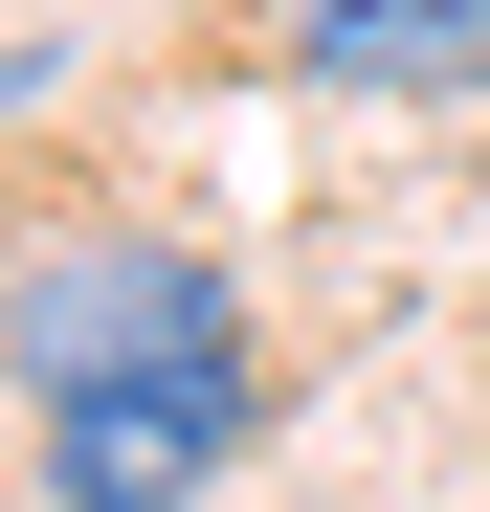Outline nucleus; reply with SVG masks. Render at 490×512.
Listing matches in <instances>:
<instances>
[{
    "label": "nucleus",
    "instance_id": "7ed1b4c3",
    "mask_svg": "<svg viewBox=\"0 0 490 512\" xmlns=\"http://www.w3.org/2000/svg\"><path fill=\"white\" fill-rule=\"evenodd\" d=\"M290 67L379 90V112H446V90H490V0H290Z\"/></svg>",
    "mask_w": 490,
    "mask_h": 512
},
{
    "label": "nucleus",
    "instance_id": "f257e3e1",
    "mask_svg": "<svg viewBox=\"0 0 490 512\" xmlns=\"http://www.w3.org/2000/svg\"><path fill=\"white\" fill-rule=\"evenodd\" d=\"M223 268L201 245H156V223H67L0 268V379L23 401H90V379H156V357H223Z\"/></svg>",
    "mask_w": 490,
    "mask_h": 512
},
{
    "label": "nucleus",
    "instance_id": "f03ea898",
    "mask_svg": "<svg viewBox=\"0 0 490 512\" xmlns=\"http://www.w3.org/2000/svg\"><path fill=\"white\" fill-rule=\"evenodd\" d=\"M245 423H268L245 334L223 357H156V379H90V401H45V512H201L245 468Z\"/></svg>",
    "mask_w": 490,
    "mask_h": 512
}]
</instances>
